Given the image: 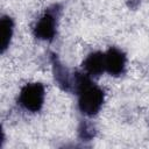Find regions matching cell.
Returning a JSON list of instances; mask_svg holds the SVG:
<instances>
[{"instance_id":"6da1fadb","label":"cell","mask_w":149,"mask_h":149,"mask_svg":"<svg viewBox=\"0 0 149 149\" xmlns=\"http://www.w3.org/2000/svg\"><path fill=\"white\" fill-rule=\"evenodd\" d=\"M74 91L79 95L78 106L81 113L92 116L95 115L104 102V91L91 81L87 74L74 73L73 77Z\"/></svg>"},{"instance_id":"7a4b0ae2","label":"cell","mask_w":149,"mask_h":149,"mask_svg":"<svg viewBox=\"0 0 149 149\" xmlns=\"http://www.w3.org/2000/svg\"><path fill=\"white\" fill-rule=\"evenodd\" d=\"M44 101V86L41 83H30L22 87L19 102L20 105L30 112H37L42 108Z\"/></svg>"},{"instance_id":"3957f363","label":"cell","mask_w":149,"mask_h":149,"mask_svg":"<svg viewBox=\"0 0 149 149\" xmlns=\"http://www.w3.org/2000/svg\"><path fill=\"white\" fill-rule=\"evenodd\" d=\"M126 64L125 54L118 48H109L105 54V69L112 76H119L123 72Z\"/></svg>"},{"instance_id":"277c9868","label":"cell","mask_w":149,"mask_h":149,"mask_svg":"<svg viewBox=\"0 0 149 149\" xmlns=\"http://www.w3.org/2000/svg\"><path fill=\"white\" fill-rule=\"evenodd\" d=\"M34 34L40 40L51 41L56 34V20L50 13H45L35 24Z\"/></svg>"},{"instance_id":"5b68a950","label":"cell","mask_w":149,"mask_h":149,"mask_svg":"<svg viewBox=\"0 0 149 149\" xmlns=\"http://www.w3.org/2000/svg\"><path fill=\"white\" fill-rule=\"evenodd\" d=\"M83 68L90 76H100L105 69V54L101 52H92L90 54L85 61L83 62Z\"/></svg>"},{"instance_id":"8992f818","label":"cell","mask_w":149,"mask_h":149,"mask_svg":"<svg viewBox=\"0 0 149 149\" xmlns=\"http://www.w3.org/2000/svg\"><path fill=\"white\" fill-rule=\"evenodd\" d=\"M0 30H1V52H3L10 42L13 34V21L8 16H2L0 21Z\"/></svg>"}]
</instances>
